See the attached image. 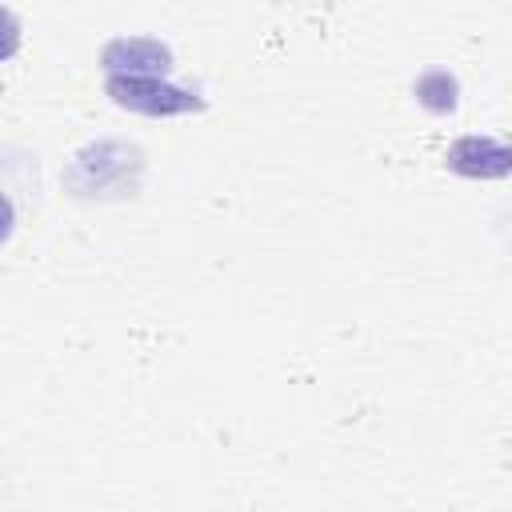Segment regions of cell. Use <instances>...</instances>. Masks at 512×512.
<instances>
[{"mask_svg": "<svg viewBox=\"0 0 512 512\" xmlns=\"http://www.w3.org/2000/svg\"><path fill=\"white\" fill-rule=\"evenodd\" d=\"M140 176H144V152L124 140L84 144L60 172L64 192L76 200H124L140 188Z\"/></svg>", "mask_w": 512, "mask_h": 512, "instance_id": "obj_1", "label": "cell"}, {"mask_svg": "<svg viewBox=\"0 0 512 512\" xmlns=\"http://www.w3.org/2000/svg\"><path fill=\"white\" fill-rule=\"evenodd\" d=\"M104 92L120 108H132L144 116H184L204 108L200 92H188L168 76H104Z\"/></svg>", "mask_w": 512, "mask_h": 512, "instance_id": "obj_2", "label": "cell"}, {"mask_svg": "<svg viewBox=\"0 0 512 512\" xmlns=\"http://www.w3.org/2000/svg\"><path fill=\"white\" fill-rule=\"evenodd\" d=\"M444 164L468 180H504V176H512V140L476 136V132L456 136L444 152Z\"/></svg>", "mask_w": 512, "mask_h": 512, "instance_id": "obj_3", "label": "cell"}, {"mask_svg": "<svg viewBox=\"0 0 512 512\" xmlns=\"http://www.w3.org/2000/svg\"><path fill=\"white\" fill-rule=\"evenodd\" d=\"M100 68L108 76H168L172 48L152 36H116L100 52Z\"/></svg>", "mask_w": 512, "mask_h": 512, "instance_id": "obj_4", "label": "cell"}, {"mask_svg": "<svg viewBox=\"0 0 512 512\" xmlns=\"http://www.w3.org/2000/svg\"><path fill=\"white\" fill-rule=\"evenodd\" d=\"M412 92H416V100H420L428 112H436V116H448V112H456V104H460V84H456V76L444 72V68H428V72L412 84Z\"/></svg>", "mask_w": 512, "mask_h": 512, "instance_id": "obj_5", "label": "cell"}]
</instances>
